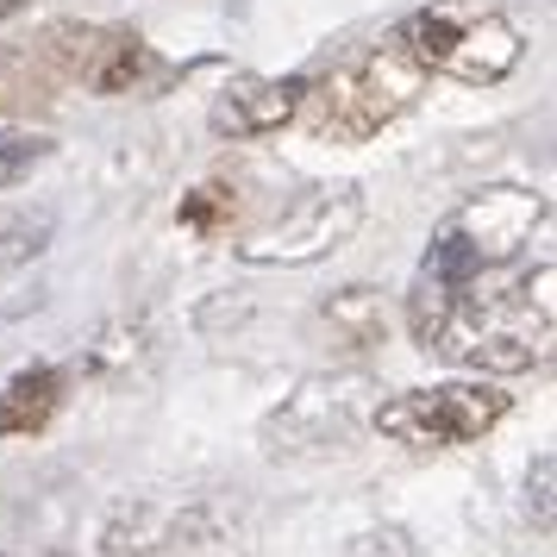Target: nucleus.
<instances>
[{
	"instance_id": "f257e3e1",
	"label": "nucleus",
	"mask_w": 557,
	"mask_h": 557,
	"mask_svg": "<svg viewBox=\"0 0 557 557\" xmlns=\"http://www.w3.org/2000/svg\"><path fill=\"white\" fill-rule=\"evenodd\" d=\"M552 257L532 270L488 263L470 282H432L413 276L407 295V326L420 338V351L488 370V376H520L532 370L552 345Z\"/></svg>"
},
{
	"instance_id": "f03ea898",
	"label": "nucleus",
	"mask_w": 557,
	"mask_h": 557,
	"mask_svg": "<svg viewBox=\"0 0 557 557\" xmlns=\"http://www.w3.org/2000/svg\"><path fill=\"white\" fill-rule=\"evenodd\" d=\"M420 88H426V70L388 38L376 51L351 57L345 70H332V76L320 82V95L307 88L301 113H307V126H313V138L363 145V138H376L382 126H395L407 107L420 101Z\"/></svg>"
},
{
	"instance_id": "7ed1b4c3",
	"label": "nucleus",
	"mask_w": 557,
	"mask_h": 557,
	"mask_svg": "<svg viewBox=\"0 0 557 557\" xmlns=\"http://www.w3.org/2000/svg\"><path fill=\"white\" fill-rule=\"evenodd\" d=\"M38 57V70L51 76V88L82 82L88 95H163L176 82V63L157 57L132 26H76L57 20L26 45Z\"/></svg>"
},
{
	"instance_id": "20e7f679",
	"label": "nucleus",
	"mask_w": 557,
	"mask_h": 557,
	"mask_svg": "<svg viewBox=\"0 0 557 557\" xmlns=\"http://www.w3.org/2000/svg\"><path fill=\"white\" fill-rule=\"evenodd\" d=\"M395 45H401L426 76H451V82H470V88H488V82H502L520 70V57H527V38L513 32V20H502L495 7H420L401 32H395Z\"/></svg>"
},
{
	"instance_id": "39448f33",
	"label": "nucleus",
	"mask_w": 557,
	"mask_h": 557,
	"mask_svg": "<svg viewBox=\"0 0 557 557\" xmlns=\"http://www.w3.org/2000/svg\"><path fill=\"white\" fill-rule=\"evenodd\" d=\"M539 226H545V195H532V188H482V195H470L463 207H451L432 226L420 276L470 282L488 263H513Z\"/></svg>"
},
{
	"instance_id": "423d86ee",
	"label": "nucleus",
	"mask_w": 557,
	"mask_h": 557,
	"mask_svg": "<svg viewBox=\"0 0 557 557\" xmlns=\"http://www.w3.org/2000/svg\"><path fill=\"white\" fill-rule=\"evenodd\" d=\"M376 407V376L338 370V376H307L288 401L263 420V451L270 457H320L338 451L357 432V420Z\"/></svg>"
},
{
	"instance_id": "0eeeda50",
	"label": "nucleus",
	"mask_w": 557,
	"mask_h": 557,
	"mask_svg": "<svg viewBox=\"0 0 557 557\" xmlns=\"http://www.w3.org/2000/svg\"><path fill=\"white\" fill-rule=\"evenodd\" d=\"M502 420H507V395L488 388V382H438V388H407L395 401H376V426L395 445H420V451L470 445Z\"/></svg>"
},
{
	"instance_id": "6e6552de",
	"label": "nucleus",
	"mask_w": 557,
	"mask_h": 557,
	"mask_svg": "<svg viewBox=\"0 0 557 557\" xmlns=\"http://www.w3.org/2000/svg\"><path fill=\"white\" fill-rule=\"evenodd\" d=\"M357 226H363V195L351 182H332V188H307L301 201L288 213H276L263 232L238 238V257L245 263H320Z\"/></svg>"
},
{
	"instance_id": "1a4fd4ad",
	"label": "nucleus",
	"mask_w": 557,
	"mask_h": 557,
	"mask_svg": "<svg viewBox=\"0 0 557 557\" xmlns=\"http://www.w3.org/2000/svg\"><path fill=\"white\" fill-rule=\"evenodd\" d=\"M220 527L226 520L201 495H188V502H126V507H113V520L101 527V552L157 557V552H176V545H207Z\"/></svg>"
},
{
	"instance_id": "9d476101",
	"label": "nucleus",
	"mask_w": 557,
	"mask_h": 557,
	"mask_svg": "<svg viewBox=\"0 0 557 557\" xmlns=\"http://www.w3.org/2000/svg\"><path fill=\"white\" fill-rule=\"evenodd\" d=\"M301 101H307V76H238L213 95L207 126L220 138H270L288 120H301Z\"/></svg>"
},
{
	"instance_id": "9b49d317",
	"label": "nucleus",
	"mask_w": 557,
	"mask_h": 557,
	"mask_svg": "<svg viewBox=\"0 0 557 557\" xmlns=\"http://www.w3.org/2000/svg\"><path fill=\"white\" fill-rule=\"evenodd\" d=\"M63 407V376L57 370H20V376L0 388V432L7 438H26V432H45Z\"/></svg>"
},
{
	"instance_id": "f8f14e48",
	"label": "nucleus",
	"mask_w": 557,
	"mask_h": 557,
	"mask_svg": "<svg viewBox=\"0 0 557 557\" xmlns=\"http://www.w3.org/2000/svg\"><path fill=\"white\" fill-rule=\"evenodd\" d=\"M145 357H151V326H145V320H120V326H101L88 338L82 370H88V376H132Z\"/></svg>"
},
{
	"instance_id": "ddd939ff",
	"label": "nucleus",
	"mask_w": 557,
	"mask_h": 557,
	"mask_svg": "<svg viewBox=\"0 0 557 557\" xmlns=\"http://www.w3.org/2000/svg\"><path fill=\"white\" fill-rule=\"evenodd\" d=\"M326 326L345 332L351 345H382V295L376 288H363V282L338 288V295L326 301Z\"/></svg>"
},
{
	"instance_id": "4468645a",
	"label": "nucleus",
	"mask_w": 557,
	"mask_h": 557,
	"mask_svg": "<svg viewBox=\"0 0 557 557\" xmlns=\"http://www.w3.org/2000/svg\"><path fill=\"white\" fill-rule=\"evenodd\" d=\"M57 151L51 132H26V126H0V188H20L32 170H45Z\"/></svg>"
},
{
	"instance_id": "2eb2a0df",
	"label": "nucleus",
	"mask_w": 557,
	"mask_h": 557,
	"mask_svg": "<svg viewBox=\"0 0 557 557\" xmlns=\"http://www.w3.org/2000/svg\"><path fill=\"white\" fill-rule=\"evenodd\" d=\"M232 213H238V188L232 182H201L195 195H182V226L188 232H220V226H232Z\"/></svg>"
},
{
	"instance_id": "dca6fc26",
	"label": "nucleus",
	"mask_w": 557,
	"mask_h": 557,
	"mask_svg": "<svg viewBox=\"0 0 557 557\" xmlns=\"http://www.w3.org/2000/svg\"><path fill=\"white\" fill-rule=\"evenodd\" d=\"M51 213H20V220H7L0 226V270H20V263H32V257L51 245Z\"/></svg>"
},
{
	"instance_id": "f3484780",
	"label": "nucleus",
	"mask_w": 557,
	"mask_h": 557,
	"mask_svg": "<svg viewBox=\"0 0 557 557\" xmlns=\"http://www.w3.org/2000/svg\"><path fill=\"white\" fill-rule=\"evenodd\" d=\"M552 476H557V457L539 451L532 457V520H539V532H552Z\"/></svg>"
},
{
	"instance_id": "a211bd4d",
	"label": "nucleus",
	"mask_w": 557,
	"mask_h": 557,
	"mask_svg": "<svg viewBox=\"0 0 557 557\" xmlns=\"http://www.w3.org/2000/svg\"><path fill=\"white\" fill-rule=\"evenodd\" d=\"M32 0H0V20H13V13H26Z\"/></svg>"
}]
</instances>
